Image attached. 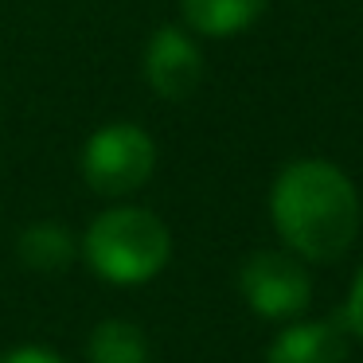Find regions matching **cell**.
<instances>
[{
    "label": "cell",
    "instance_id": "8992f818",
    "mask_svg": "<svg viewBox=\"0 0 363 363\" xmlns=\"http://www.w3.org/2000/svg\"><path fill=\"white\" fill-rule=\"evenodd\" d=\"M347 324L340 320H301L277 332L266 352V363H344Z\"/></svg>",
    "mask_w": 363,
    "mask_h": 363
},
{
    "label": "cell",
    "instance_id": "5b68a950",
    "mask_svg": "<svg viewBox=\"0 0 363 363\" xmlns=\"http://www.w3.org/2000/svg\"><path fill=\"white\" fill-rule=\"evenodd\" d=\"M199 79H203L199 43L176 24L157 28L145 43V82L152 86V94H160L164 102H184L199 86Z\"/></svg>",
    "mask_w": 363,
    "mask_h": 363
},
{
    "label": "cell",
    "instance_id": "ba28073f",
    "mask_svg": "<svg viewBox=\"0 0 363 363\" xmlns=\"http://www.w3.org/2000/svg\"><path fill=\"white\" fill-rule=\"evenodd\" d=\"M16 254L28 269L35 274H59L79 258V242L67 227L59 223H32L24 235L16 238Z\"/></svg>",
    "mask_w": 363,
    "mask_h": 363
},
{
    "label": "cell",
    "instance_id": "52a82bcc",
    "mask_svg": "<svg viewBox=\"0 0 363 363\" xmlns=\"http://www.w3.org/2000/svg\"><path fill=\"white\" fill-rule=\"evenodd\" d=\"M269 0H180V12L196 35L230 40L266 12Z\"/></svg>",
    "mask_w": 363,
    "mask_h": 363
},
{
    "label": "cell",
    "instance_id": "30bf717a",
    "mask_svg": "<svg viewBox=\"0 0 363 363\" xmlns=\"http://www.w3.org/2000/svg\"><path fill=\"white\" fill-rule=\"evenodd\" d=\"M344 324H347V332H355V336L363 340V269L355 274L352 293H347V305H344Z\"/></svg>",
    "mask_w": 363,
    "mask_h": 363
},
{
    "label": "cell",
    "instance_id": "8fae6325",
    "mask_svg": "<svg viewBox=\"0 0 363 363\" xmlns=\"http://www.w3.org/2000/svg\"><path fill=\"white\" fill-rule=\"evenodd\" d=\"M0 363H63L51 347H35V344H28V347H16V352H9Z\"/></svg>",
    "mask_w": 363,
    "mask_h": 363
},
{
    "label": "cell",
    "instance_id": "9c48e42d",
    "mask_svg": "<svg viewBox=\"0 0 363 363\" xmlns=\"http://www.w3.org/2000/svg\"><path fill=\"white\" fill-rule=\"evenodd\" d=\"M90 363H149V340L133 320H102L86 340Z\"/></svg>",
    "mask_w": 363,
    "mask_h": 363
},
{
    "label": "cell",
    "instance_id": "277c9868",
    "mask_svg": "<svg viewBox=\"0 0 363 363\" xmlns=\"http://www.w3.org/2000/svg\"><path fill=\"white\" fill-rule=\"evenodd\" d=\"M238 293L266 320H289L305 313L313 297V277L305 262L289 250H258L238 269Z\"/></svg>",
    "mask_w": 363,
    "mask_h": 363
},
{
    "label": "cell",
    "instance_id": "3957f363",
    "mask_svg": "<svg viewBox=\"0 0 363 363\" xmlns=\"http://www.w3.org/2000/svg\"><path fill=\"white\" fill-rule=\"evenodd\" d=\"M82 180L98 196H129L145 188L157 168V145L133 121H113L82 145Z\"/></svg>",
    "mask_w": 363,
    "mask_h": 363
},
{
    "label": "cell",
    "instance_id": "7a4b0ae2",
    "mask_svg": "<svg viewBox=\"0 0 363 363\" xmlns=\"http://www.w3.org/2000/svg\"><path fill=\"white\" fill-rule=\"evenodd\" d=\"M79 254L106 281L141 285V281H152L168 266L172 235L145 207H110L86 227Z\"/></svg>",
    "mask_w": 363,
    "mask_h": 363
},
{
    "label": "cell",
    "instance_id": "6da1fadb",
    "mask_svg": "<svg viewBox=\"0 0 363 363\" xmlns=\"http://www.w3.org/2000/svg\"><path fill=\"white\" fill-rule=\"evenodd\" d=\"M269 219L301 262H336L359 235V191L332 160H293L269 188Z\"/></svg>",
    "mask_w": 363,
    "mask_h": 363
}]
</instances>
